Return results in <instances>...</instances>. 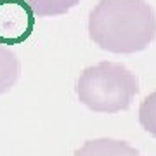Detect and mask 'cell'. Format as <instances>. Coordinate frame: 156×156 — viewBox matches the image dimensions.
<instances>
[{
	"instance_id": "obj_6",
	"label": "cell",
	"mask_w": 156,
	"mask_h": 156,
	"mask_svg": "<svg viewBox=\"0 0 156 156\" xmlns=\"http://www.w3.org/2000/svg\"><path fill=\"white\" fill-rule=\"evenodd\" d=\"M26 2L33 9L35 16L38 17L61 16L80 4V0H26Z\"/></svg>"
},
{
	"instance_id": "obj_2",
	"label": "cell",
	"mask_w": 156,
	"mask_h": 156,
	"mask_svg": "<svg viewBox=\"0 0 156 156\" xmlns=\"http://www.w3.org/2000/svg\"><path fill=\"white\" fill-rule=\"evenodd\" d=\"M76 95L80 102L95 113H120L130 108L139 82L125 66L111 61L85 68L76 80Z\"/></svg>"
},
{
	"instance_id": "obj_4",
	"label": "cell",
	"mask_w": 156,
	"mask_h": 156,
	"mask_svg": "<svg viewBox=\"0 0 156 156\" xmlns=\"http://www.w3.org/2000/svg\"><path fill=\"white\" fill-rule=\"evenodd\" d=\"M75 156H140V153L125 140L94 139L78 147Z\"/></svg>"
},
{
	"instance_id": "obj_7",
	"label": "cell",
	"mask_w": 156,
	"mask_h": 156,
	"mask_svg": "<svg viewBox=\"0 0 156 156\" xmlns=\"http://www.w3.org/2000/svg\"><path fill=\"white\" fill-rule=\"evenodd\" d=\"M139 123L147 134L156 137V90L142 101L139 108Z\"/></svg>"
},
{
	"instance_id": "obj_3",
	"label": "cell",
	"mask_w": 156,
	"mask_h": 156,
	"mask_svg": "<svg viewBox=\"0 0 156 156\" xmlns=\"http://www.w3.org/2000/svg\"><path fill=\"white\" fill-rule=\"evenodd\" d=\"M33 9L26 0H0V45H21L35 30Z\"/></svg>"
},
{
	"instance_id": "obj_1",
	"label": "cell",
	"mask_w": 156,
	"mask_h": 156,
	"mask_svg": "<svg viewBox=\"0 0 156 156\" xmlns=\"http://www.w3.org/2000/svg\"><path fill=\"white\" fill-rule=\"evenodd\" d=\"M89 37L102 50L135 54L156 38V14L146 0H101L90 11Z\"/></svg>"
},
{
	"instance_id": "obj_5",
	"label": "cell",
	"mask_w": 156,
	"mask_h": 156,
	"mask_svg": "<svg viewBox=\"0 0 156 156\" xmlns=\"http://www.w3.org/2000/svg\"><path fill=\"white\" fill-rule=\"evenodd\" d=\"M21 64L17 54L4 45H0V95L9 92L19 80Z\"/></svg>"
}]
</instances>
